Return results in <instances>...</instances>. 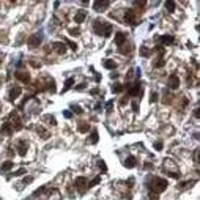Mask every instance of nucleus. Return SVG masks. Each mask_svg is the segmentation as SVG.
Wrapping results in <instances>:
<instances>
[{
    "instance_id": "1",
    "label": "nucleus",
    "mask_w": 200,
    "mask_h": 200,
    "mask_svg": "<svg viewBox=\"0 0 200 200\" xmlns=\"http://www.w3.org/2000/svg\"><path fill=\"white\" fill-rule=\"evenodd\" d=\"M151 184L153 186H150V187H153V191H154V194H158V192H164V191L167 189V180H164V178H159V176H154V178H151Z\"/></svg>"
},
{
    "instance_id": "2",
    "label": "nucleus",
    "mask_w": 200,
    "mask_h": 200,
    "mask_svg": "<svg viewBox=\"0 0 200 200\" xmlns=\"http://www.w3.org/2000/svg\"><path fill=\"white\" fill-rule=\"evenodd\" d=\"M74 186H76V189H77V191L85 192V189L88 187L87 178H85V176H77V178H76V181H74Z\"/></svg>"
},
{
    "instance_id": "3",
    "label": "nucleus",
    "mask_w": 200,
    "mask_h": 200,
    "mask_svg": "<svg viewBox=\"0 0 200 200\" xmlns=\"http://www.w3.org/2000/svg\"><path fill=\"white\" fill-rule=\"evenodd\" d=\"M41 41H43V38H41V35H30V36L27 38V44L30 46V48H38L41 44Z\"/></svg>"
},
{
    "instance_id": "4",
    "label": "nucleus",
    "mask_w": 200,
    "mask_h": 200,
    "mask_svg": "<svg viewBox=\"0 0 200 200\" xmlns=\"http://www.w3.org/2000/svg\"><path fill=\"white\" fill-rule=\"evenodd\" d=\"M125 22L126 24H131V25H136L137 24V19H136V11L134 10H128L125 14Z\"/></svg>"
},
{
    "instance_id": "5",
    "label": "nucleus",
    "mask_w": 200,
    "mask_h": 200,
    "mask_svg": "<svg viewBox=\"0 0 200 200\" xmlns=\"http://www.w3.org/2000/svg\"><path fill=\"white\" fill-rule=\"evenodd\" d=\"M109 5H110L109 0H96L95 3H93V8H95L96 11H104Z\"/></svg>"
},
{
    "instance_id": "6",
    "label": "nucleus",
    "mask_w": 200,
    "mask_h": 200,
    "mask_svg": "<svg viewBox=\"0 0 200 200\" xmlns=\"http://www.w3.org/2000/svg\"><path fill=\"white\" fill-rule=\"evenodd\" d=\"M14 77H16L17 81L24 82V84H28V82H30V74H28V73H24V71L14 73Z\"/></svg>"
},
{
    "instance_id": "7",
    "label": "nucleus",
    "mask_w": 200,
    "mask_h": 200,
    "mask_svg": "<svg viewBox=\"0 0 200 200\" xmlns=\"http://www.w3.org/2000/svg\"><path fill=\"white\" fill-rule=\"evenodd\" d=\"M169 87L172 88V90H175V88H178L180 87V79H178V76L176 74H170V77H169Z\"/></svg>"
},
{
    "instance_id": "8",
    "label": "nucleus",
    "mask_w": 200,
    "mask_h": 200,
    "mask_svg": "<svg viewBox=\"0 0 200 200\" xmlns=\"http://www.w3.org/2000/svg\"><path fill=\"white\" fill-rule=\"evenodd\" d=\"M52 49H54L57 54H60V55H63L65 52H66V46H65V43H52V46H51Z\"/></svg>"
},
{
    "instance_id": "9",
    "label": "nucleus",
    "mask_w": 200,
    "mask_h": 200,
    "mask_svg": "<svg viewBox=\"0 0 200 200\" xmlns=\"http://www.w3.org/2000/svg\"><path fill=\"white\" fill-rule=\"evenodd\" d=\"M128 93H129L131 96H142V87H140L139 82H137V84H134V87L129 88Z\"/></svg>"
},
{
    "instance_id": "10",
    "label": "nucleus",
    "mask_w": 200,
    "mask_h": 200,
    "mask_svg": "<svg viewBox=\"0 0 200 200\" xmlns=\"http://www.w3.org/2000/svg\"><path fill=\"white\" fill-rule=\"evenodd\" d=\"M0 132H2V134H7V136H11V134L14 132V129H13V126H11V123L7 121V123H3V125H2Z\"/></svg>"
},
{
    "instance_id": "11",
    "label": "nucleus",
    "mask_w": 200,
    "mask_h": 200,
    "mask_svg": "<svg viewBox=\"0 0 200 200\" xmlns=\"http://www.w3.org/2000/svg\"><path fill=\"white\" fill-rule=\"evenodd\" d=\"M20 93H22V88H20V87L11 88V90H10V96H8V98H10V101H14V99H17Z\"/></svg>"
},
{
    "instance_id": "12",
    "label": "nucleus",
    "mask_w": 200,
    "mask_h": 200,
    "mask_svg": "<svg viewBox=\"0 0 200 200\" xmlns=\"http://www.w3.org/2000/svg\"><path fill=\"white\" fill-rule=\"evenodd\" d=\"M102 27H104V22L99 19H96L95 22H93V30H95L96 35H102Z\"/></svg>"
},
{
    "instance_id": "13",
    "label": "nucleus",
    "mask_w": 200,
    "mask_h": 200,
    "mask_svg": "<svg viewBox=\"0 0 200 200\" xmlns=\"http://www.w3.org/2000/svg\"><path fill=\"white\" fill-rule=\"evenodd\" d=\"M85 17H87V11L81 10V11H77V13H76V16H74V22H77V24H82V22L85 20Z\"/></svg>"
},
{
    "instance_id": "14",
    "label": "nucleus",
    "mask_w": 200,
    "mask_h": 200,
    "mask_svg": "<svg viewBox=\"0 0 200 200\" xmlns=\"http://www.w3.org/2000/svg\"><path fill=\"white\" fill-rule=\"evenodd\" d=\"M126 41V35L123 33V32H118V33H115V44L117 46H123Z\"/></svg>"
},
{
    "instance_id": "15",
    "label": "nucleus",
    "mask_w": 200,
    "mask_h": 200,
    "mask_svg": "<svg viewBox=\"0 0 200 200\" xmlns=\"http://www.w3.org/2000/svg\"><path fill=\"white\" fill-rule=\"evenodd\" d=\"M17 153H19V156H25L27 154V143L24 140H20L19 145H17Z\"/></svg>"
},
{
    "instance_id": "16",
    "label": "nucleus",
    "mask_w": 200,
    "mask_h": 200,
    "mask_svg": "<svg viewBox=\"0 0 200 200\" xmlns=\"http://www.w3.org/2000/svg\"><path fill=\"white\" fill-rule=\"evenodd\" d=\"M123 164H125V167H128V169H132V167H136L137 161H136V158H134V156H128Z\"/></svg>"
},
{
    "instance_id": "17",
    "label": "nucleus",
    "mask_w": 200,
    "mask_h": 200,
    "mask_svg": "<svg viewBox=\"0 0 200 200\" xmlns=\"http://www.w3.org/2000/svg\"><path fill=\"white\" fill-rule=\"evenodd\" d=\"M102 35H104L106 38L110 36V35H112V25L107 24V22H104V27H102Z\"/></svg>"
},
{
    "instance_id": "18",
    "label": "nucleus",
    "mask_w": 200,
    "mask_h": 200,
    "mask_svg": "<svg viewBox=\"0 0 200 200\" xmlns=\"http://www.w3.org/2000/svg\"><path fill=\"white\" fill-rule=\"evenodd\" d=\"M159 41H161L162 44H173V43H175V38L170 36V35H164V36H161Z\"/></svg>"
},
{
    "instance_id": "19",
    "label": "nucleus",
    "mask_w": 200,
    "mask_h": 200,
    "mask_svg": "<svg viewBox=\"0 0 200 200\" xmlns=\"http://www.w3.org/2000/svg\"><path fill=\"white\" fill-rule=\"evenodd\" d=\"M36 132L41 136V139H44V140H46V139H49V132L46 131V129H44L43 126H38V128H36Z\"/></svg>"
},
{
    "instance_id": "20",
    "label": "nucleus",
    "mask_w": 200,
    "mask_h": 200,
    "mask_svg": "<svg viewBox=\"0 0 200 200\" xmlns=\"http://www.w3.org/2000/svg\"><path fill=\"white\" fill-rule=\"evenodd\" d=\"M77 129H79V132H88V131H90V125L85 123V121H82L81 125L77 126Z\"/></svg>"
},
{
    "instance_id": "21",
    "label": "nucleus",
    "mask_w": 200,
    "mask_h": 200,
    "mask_svg": "<svg viewBox=\"0 0 200 200\" xmlns=\"http://www.w3.org/2000/svg\"><path fill=\"white\" fill-rule=\"evenodd\" d=\"M175 2H172V0H167L166 2V8H167V11H169V13H173V11H175Z\"/></svg>"
},
{
    "instance_id": "22",
    "label": "nucleus",
    "mask_w": 200,
    "mask_h": 200,
    "mask_svg": "<svg viewBox=\"0 0 200 200\" xmlns=\"http://www.w3.org/2000/svg\"><path fill=\"white\" fill-rule=\"evenodd\" d=\"M73 84H74V79H73V77H69L68 81L65 82V87H63V93H65V92H68L69 88L73 87Z\"/></svg>"
},
{
    "instance_id": "23",
    "label": "nucleus",
    "mask_w": 200,
    "mask_h": 200,
    "mask_svg": "<svg viewBox=\"0 0 200 200\" xmlns=\"http://www.w3.org/2000/svg\"><path fill=\"white\" fill-rule=\"evenodd\" d=\"M117 66V63L114 60H106L104 61V68H107V69H114Z\"/></svg>"
},
{
    "instance_id": "24",
    "label": "nucleus",
    "mask_w": 200,
    "mask_h": 200,
    "mask_svg": "<svg viewBox=\"0 0 200 200\" xmlns=\"http://www.w3.org/2000/svg\"><path fill=\"white\" fill-rule=\"evenodd\" d=\"M140 55H142V57H150V55H151V49L145 48V46L140 48Z\"/></svg>"
},
{
    "instance_id": "25",
    "label": "nucleus",
    "mask_w": 200,
    "mask_h": 200,
    "mask_svg": "<svg viewBox=\"0 0 200 200\" xmlns=\"http://www.w3.org/2000/svg\"><path fill=\"white\" fill-rule=\"evenodd\" d=\"M11 167H13V161H5V162L2 164V170H3V172H7V170H10Z\"/></svg>"
},
{
    "instance_id": "26",
    "label": "nucleus",
    "mask_w": 200,
    "mask_h": 200,
    "mask_svg": "<svg viewBox=\"0 0 200 200\" xmlns=\"http://www.w3.org/2000/svg\"><path fill=\"white\" fill-rule=\"evenodd\" d=\"M101 183V176H96V178H93L90 183H88V187H93V186H96V184H99Z\"/></svg>"
},
{
    "instance_id": "27",
    "label": "nucleus",
    "mask_w": 200,
    "mask_h": 200,
    "mask_svg": "<svg viewBox=\"0 0 200 200\" xmlns=\"http://www.w3.org/2000/svg\"><path fill=\"white\" fill-rule=\"evenodd\" d=\"M98 139H99V137H98V131H96V129H93V132H92V139H90V142H92V143H96V142H98Z\"/></svg>"
},
{
    "instance_id": "28",
    "label": "nucleus",
    "mask_w": 200,
    "mask_h": 200,
    "mask_svg": "<svg viewBox=\"0 0 200 200\" xmlns=\"http://www.w3.org/2000/svg\"><path fill=\"white\" fill-rule=\"evenodd\" d=\"M112 92L114 93H120V92H123V85L121 84H115L112 87Z\"/></svg>"
},
{
    "instance_id": "29",
    "label": "nucleus",
    "mask_w": 200,
    "mask_h": 200,
    "mask_svg": "<svg viewBox=\"0 0 200 200\" xmlns=\"http://www.w3.org/2000/svg\"><path fill=\"white\" fill-rule=\"evenodd\" d=\"M98 167L102 170V172H106V170H107V166H106V162H104L102 159H99V161H98Z\"/></svg>"
},
{
    "instance_id": "30",
    "label": "nucleus",
    "mask_w": 200,
    "mask_h": 200,
    "mask_svg": "<svg viewBox=\"0 0 200 200\" xmlns=\"http://www.w3.org/2000/svg\"><path fill=\"white\" fill-rule=\"evenodd\" d=\"M164 63H166V61H164V58L159 57V58H158V61L154 63V66H156V68H161V66H164Z\"/></svg>"
},
{
    "instance_id": "31",
    "label": "nucleus",
    "mask_w": 200,
    "mask_h": 200,
    "mask_svg": "<svg viewBox=\"0 0 200 200\" xmlns=\"http://www.w3.org/2000/svg\"><path fill=\"white\" fill-rule=\"evenodd\" d=\"M79 33H81V32H79V28H69V35H73V36H79Z\"/></svg>"
},
{
    "instance_id": "32",
    "label": "nucleus",
    "mask_w": 200,
    "mask_h": 200,
    "mask_svg": "<svg viewBox=\"0 0 200 200\" xmlns=\"http://www.w3.org/2000/svg\"><path fill=\"white\" fill-rule=\"evenodd\" d=\"M134 5L142 8V7H145V5H147V2H145V0H136V2H134Z\"/></svg>"
},
{
    "instance_id": "33",
    "label": "nucleus",
    "mask_w": 200,
    "mask_h": 200,
    "mask_svg": "<svg viewBox=\"0 0 200 200\" xmlns=\"http://www.w3.org/2000/svg\"><path fill=\"white\" fill-rule=\"evenodd\" d=\"M158 101V93H151L150 95V102H156Z\"/></svg>"
},
{
    "instance_id": "34",
    "label": "nucleus",
    "mask_w": 200,
    "mask_h": 200,
    "mask_svg": "<svg viewBox=\"0 0 200 200\" xmlns=\"http://www.w3.org/2000/svg\"><path fill=\"white\" fill-rule=\"evenodd\" d=\"M120 52H121V54H128V52H131V48H129V46H123V48L120 49Z\"/></svg>"
},
{
    "instance_id": "35",
    "label": "nucleus",
    "mask_w": 200,
    "mask_h": 200,
    "mask_svg": "<svg viewBox=\"0 0 200 200\" xmlns=\"http://www.w3.org/2000/svg\"><path fill=\"white\" fill-rule=\"evenodd\" d=\"M30 65H32V66H35V68H40V66H41V63L35 61V58H30Z\"/></svg>"
},
{
    "instance_id": "36",
    "label": "nucleus",
    "mask_w": 200,
    "mask_h": 200,
    "mask_svg": "<svg viewBox=\"0 0 200 200\" xmlns=\"http://www.w3.org/2000/svg\"><path fill=\"white\" fill-rule=\"evenodd\" d=\"M154 148H156L158 151H161V150H162V142H161V140H158V142L154 143Z\"/></svg>"
},
{
    "instance_id": "37",
    "label": "nucleus",
    "mask_w": 200,
    "mask_h": 200,
    "mask_svg": "<svg viewBox=\"0 0 200 200\" xmlns=\"http://www.w3.org/2000/svg\"><path fill=\"white\" fill-rule=\"evenodd\" d=\"M46 120H49V121H51V125H57V120H55L54 117H51V115L46 117Z\"/></svg>"
},
{
    "instance_id": "38",
    "label": "nucleus",
    "mask_w": 200,
    "mask_h": 200,
    "mask_svg": "<svg viewBox=\"0 0 200 200\" xmlns=\"http://www.w3.org/2000/svg\"><path fill=\"white\" fill-rule=\"evenodd\" d=\"M24 173H25V169H19V170H16V172H14V175L20 176V175H24Z\"/></svg>"
},
{
    "instance_id": "39",
    "label": "nucleus",
    "mask_w": 200,
    "mask_h": 200,
    "mask_svg": "<svg viewBox=\"0 0 200 200\" xmlns=\"http://www.w3.org/2000/svg\"><path fill=\"white\" fill-rule=\"evenodd\" d=\"M150 200H159V197H158V194L150 192Z\"/></svg>"
},
{
    "instance_id": "40",
    "label": "nucleus",
    "mask_w": 200,
    "mask_h": 200,
    "mask_svg": "<svg viewBox=\"0 0 200 200\" xmlns=\"http://www.w3.org/2000/svg\"><path fill=\"white\" fill-rule=\"evenodd\" d=\"M66 43H68V44H69V48H71V49H73V51H77V46H76V44H74V43H73V41H66Z\"/></svg>"
},
{
    "instance_id": "41",
    "label": "nucleus",
    "mask_w": 200,
    "mask_h": 200,
    "mask_svg": "<svg viewBox=\"0 0 200 200\" xmlns=\"http://www.w3.org/2000/svg\"><path fill=\"white\" fill-rule=\"evenodd\" d=\"M189 184H194V181H184V183L180 184V187H187Z\"/></svg>"
},
{
    "instance_id": "42",
    "label": "nucleus",
    "mask_w": 200,
    "mask_h": 200,
    "mask_svg": "<svg viewBox=\"0 0 200 200\" xmlns=\"http://www.w3.org/2000/svg\"><path fill=\"white\" fill-rule=\"evenodd\" d=\"M63 117H65V118H71V117H73V114L69 112V110H65V112H63Z\"/></svg>"
},
{
    "instance_id": "43",
    "label": "nucleus",
    "mask_w": 200,
    "mask_h": 200,
    "mask_svg": "<svg viewBox=\"0 0 200 200\" xmlns=\"http://www.w3.org/2000/svg\"><path fill=\"white\" fill-rule=\"evenodd\" d=\"M169 175L172 176V178H180V173H178V172H170Z\"/></svg>"
},
{
    "instance_id": "44",
    "label": "nucleus",
    "mask_w": 200,
    "mask_h": 200,
    "mask_svg": "<svg viewBox=\"0 0 200 200\" xmlns=\"http://www.w3.org/2000/svg\"><path fill=\"white\" fill-rule=\"evenodd\" d=\"M32 181H33V178H32V176H25V178H24V184L32 183Z\"/></svg>"
},
{
    "instance_id": "45",
    "label": "nucleus",
    "mask_w": 200,
    "mask_h": 200,
    "mask_svg": "<svg viewBox=\"0 0 200 200\" xmlns=\"http://www.w3.org/2000/svg\"><path fill=\"white\" fill-rule=\"evenodd\" d=\"M73 109H74V112H76V114H82V109L79 107V106H73Z\"/></svg>"
},
{
    "instance_id": "46",
    "label": "nucleus",
    "mask_w": 200,
    "mask_h": 200,
    "mask_svg": "<svg viewBox=\"0 0 200 200\" xmlns=\"http://www.w3.org/2000/svg\"><path fill=\"white\" fill-rule=\"evenodd\" d=\"M112 106H114V102H112V101H109V102H107V112H112Z\"/></svg>"
},
{
    "instance_id": "47",
    "label": "nucleus",
    "mask_w": 200,
    "mask_h": 200,
    "mask_svg": "<svg viewBox=\"0 0 200 200\" xmlns=\"http://www.w3.org/2000/svg\"><path fill=\"white\" fill-rule=\"evenodd\" d=\"M132 110H134V112H137V110H139V106H137V102H132Z\"/></svg>"
},
{
    "instance_id": "48",
    "label": "nucleus",
    "mask_w": 200,
    "mask_h": 200,
    "mask_svg": "<svg viewBox=\"0 0 200 200\" xmlns=\"http://www.w3.org/2000/svg\"><path fill=\"white\" fill-rule=\"evenodd\" d=\"M44 191H46V187H44V186H43V187H40V189H38V191H36V192H35V194H36V195H38V194H43V192H44Z\"/></svg>"
},
{
    "instance_id": "49",
    "label": "nucleus",
    "mask_w": 200,
    "mask_h": 200,
    "mask_svg": "<svg viewBox=\"0 0 200 200\" xmlns=\"http://www.w3.org/2000/svg\"><path fill=\"white\" fill-rule=\"evenodd\" d=\"M194 158H195V161L199 162V150H195V153H194Z\"/></svg>"
},
{
    "instance_id": "50",
    "label": "nucleus",
    "mask_w": 200,
    "mask_h": 200,
    "mask_svg": "<svg viewBox=\"0 0 200 200\" xmlns=\"http://www.w3.org/2000/svg\"><path fill=\"white\" fill-rule=\"evenodd\" d=\"M76 88H77V90H84V88H85V84H81L79 87H76Z\"/></svg>"
},
{
    "instance_id": "51",
    "label": "nucleus",
    "mask_w": 200,
    "mask_h": 200,
    "mask_svg": "<svg viewBox=\"0 0 200 200\" xmlns=\"http://www.w3.org/2000/svg\"><path fill=\"white\" fill-rule=\"evenodd\" d=\"M0 58H3V54H0Z\"/></svg>"
}]
</instances>
